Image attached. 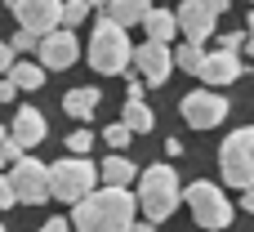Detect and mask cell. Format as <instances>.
I'll use <instances>...</instances> for the list:
<instances>
[{"label":"cell","mask_w":254,"mask_h":232,"mask_svg":"<svg viewBox=\"0 0 254 232\" xmlns=\"http://www.w3.org/2000/svg\"><path fill=\"white\" fill-rule=\"evenodd\" d=\"M138 219L134 192L129 188H94L89 197L76 201V232H129V224Z\"/></svg>","instance_id":"cell-1"},{"label":"cell","mask_w":254,"mask_h":232,"mask_svg":"<svg viewBox=\"0 0 254 232\" xmlns=\"http://www.w3.org/2000/svg\"><path fill=\"white\" fill-rule=\"evenodd\" d=\"M134 183H138V188H134L138 215H143L147 224H165V219L174 215V206H179V192H183L174 165H147V170H138Z\"/></svg>","instance_id":"cell-2"},{"label":"cell","mask_w":254,"mask_h":232,"mask_svg":"<svg viewBox=\"0 0 254 232\" xmlns=\"http://www.w3.org/2000/svg\"><path fill=\"white\" fill-rule=\"evenodd\" d=\"M45 183H49V197L76 206L80 197H89V192L98 188V170H94V161H85V156H63V161L45 165Z\"/></svg>","instance_id":"cell-3"},{"label":"cell","mask_w":254,"mask_h":232,"mask_svg":"<svg viewBox=\"0 0 254 232\" xmlns=\"http://www.w3.org/2000/svg\"><path fill=\"white\" fill-rule=\"evenodd\" d=\"M129 54H134L129 31L103 18V22L94 27V40H89V67L103 72V76H121V72L129 67Z\"/></svg>","instance_id":"cell-4"},{"label":"cell","mask_w":254,"mask_h":232,"mask_svg":"<svg viewBox=\"0 0 254 232\" xmlns=\"http://www.w3.org/2000/svg\"><path fill=\"white\" fill-rule=\"evenodd\" d=\"M219 170H223V183H232V188H241V192L254 188V130L250 125H241V130H232V134L223 139V148H219Z\"/></svg>","instance_id":"cell-5"},{"label":"cell","mask_w":254,"mask_h":232,"mask_svg":"<svg viewBox=\"0 0 254 232\" xmlns=\"http://www.w3.org/2000/svg\"><path fill=\"white\" fill-rule=\"evenodd\" d=\"M188 206H192V219L201 224V228H210V232H228V224H232V215H237V206L219 192V183H192L188 192H179Z\"/></svg>","instance_id":"cell-6"},{"label":"cell","mask_w":254,"mask_h":232,"mask_svg":"<svg viewBox=\"0 0 254 232\" xmlns=\"http://www.w3.org/2000/svg\"><path fill=\"white\" fill-rule=\"evenodd\" d=\"M179 112L192 130H214L228 121V98H219V89H192V94H183Z\"/></svg>","instance_id":"cell-7"},{"label":"cell","mask_w":254,"mask_h":232,"mask_svg":"<svg viewBox=\"0 0 254 232\" xmlns=\"http://www.w3.org/2000/svg\"><path fill=\"white\" fill-rule=\"evenodd\" d=\"M4 179H9V192H13V201H22V206H40V201L49 197L45 165H40V161H31V156H18V161H13V170H9Z\"/></svg>","instance_id":"cell-8"},{"label":"cell","mask_w":254,"mask_h":232,"mask_svg":"<svg viewBox=\"0 0 254 232\" xmlns=\"http://www.w3.org/2000/svg\"><path fill=\"white\" fill-rule=\"evenodd\" d=\"M76 58H80V40L67 27H58V31L36 40V63H45V72H67Z\"/></svg>","instance_id":"cell-9"},{"label":"cell","mask_w":254,"mask_h":232,"mask_svg":"<svg viewBox=\"0 0 254 232\" xmlns=\"http://www.w3.org/2000/svg\"><path fill=\"white\" fill-rule=\"evenodd\" d=\"M174 27H179V36H183L188 45H205V40L219 31V18H214L201 0H183V4L174 9Z\"/></svg>","instance_id":"cell-10"},{"label":"cell","mask_w":254,"mask_h":232,"mask_svg":"<svg viewBox=\"0 0 254 232\" xmlns=\"http://www.w3.org/2000/svg\"><path fill=\"white\" fill-rule=\"evenodd\" d=\"M129 63L138 67V80H143V85H165L170 72H174V63H170V45H156V40H143V45L129 54Z\"/></svg>","instance_id":"cell-11"},{"label":"cell","mask_w":254,"mask_h":232,"mask_svg":"<svg viewBox=\"0 0 254 232\" xmlns=\"http://www.w3.org/2000/svg\"><path fill=\"white\" fill-rule=\"evenodd\" d=\"M13 13H18V27H22V31H31V36L40 40V36L58 31L63 0H18V4H13Z\"/></svg>","instance_id":"cell-12"},{"label":"cell","mask_w":254,"mask_h":232,"mask_svg":"<svg viewBox=\"0 0 254 232\" xmlns=\"http://www.w3.org/2000/svg\"><path fill=\"white\" fill-rule=\"evenodd\" d=\"M246 72V63H241V54H228V49H214V54H205L201 58V80H205V89H223V85H232L237 76Z\"/></svg>","instance_id":"cell-13"},{"label":"cell","mask_w":254,"mask_h":232,"mask_svg":"<svg viewBox=\"0 0 254 232\" xmlns=\"http://www.w3.org/2000/svg\"><path fill=\"white\" fill-rule=\"evenodd\" d=\"M45 134H49V125H45L40 107H18V116H13V125H9V139L27 152V148L45 143Z\"/></svg>","instance_id":"cell-14"},{"label":"cell","mask_w":254,"mask_h":232,"mask_svg":"<svg viewBox=\"0 0 254 232\" xmlns=\"http://www.w3.org/2000/svg\"><path fill=\"white\" fill-rule=\"evenodd\" d=\"M94 170H98V183H103V188H129V183L138 179V165H134L125 152H107V161L94 165Z\"/></svg>","instance_id":"cell-15"},{"label":"cell","mask_w":254,"mask_h":232,"mask_svg":"<svg viewBox=\"0 0 254 232\" xmlns=\"http://www.w3.org/2000/svg\"><path fill=\"white\" fill-rule=\"evenodd\" d=\"M147 9H152V0H107V22H116V27H138V22L147 18Z\"/></svg>","instance_id":"cell-16"},{"label":"cell","mask_w":254,"mask_h":232,"mask_svg":"<svg viewBox=\"0 0 254 232\" xmlns=\"http://www.w3.org/2000/svg\"><path fill=\"white\" fill-rule=\"evenodd\" d=\"M63 112L71 116V121H89L94 112H98V89H67L63 94Z\"/></svg>","instance_id":"cell-17"},{"label":"cell","mask_w":254,"mask_h":232,"mask_svg":"<svg viewBox=\"0 0 254 232\" xmlns=\"http://www.w3.org/2000/svg\"><path fill=\"white\" fill-rule=\"evenodd\" d=\"M143 27H147V40H156V45H170V40L179 36V27H174V13H170V9H147Z\"/></svg>","instance_id":"cell-18"},{"label":"cell","mask_w":254,"mask_h":232,"mask_svg":"<svg viewBox=\"0 0 254 232\" xmlns=\"http://www.w3.org/2000/svg\"><path fill=\"white\" fill-rule=\"evenodd\" d=\"M129 134H147L152 125H156V112L143 103V98H125V121H121Z\"/></svg>","instance_id":"cell-19"},{"label":"cell","mask_w":254,"mask_h":232,"mask_svg":"<svg viewBox=\"0 0 254 232\" xmlns=\"http://www.w3.org/2000/svg\"><path fill=\"white\" fill-rule=\"evenodd\" d=\"M9 85L13 89H40L45 85V67L40 63H13L9 67Z\"/></svg>","instance_id":"cell-20"},{"label":"cell","mask_w":254,"mask_h":232,"mask_svg":"<svg viewBox=\"0 0 254 232\" xmlns=\"http://www.w3.org/2000/svg\"><path fill=\"white\" fill-rule=\"evenodd\" d=\"M201 58H205V49H201V45H188V40L170 54V63H174V67H183V72H192V76L201 72Z\"/></svg>","instance_id":"cell-21"},{"label":"cell","mask_w":254,"mask_h":232,"mask_svg":"<svg viewBox=\"0 0 254 232\" xmlns=\"http://www.w3.org/2000/svg\"><path fill=\"white\" fill-rule=\"evenodd\" d=\"M89 18V4L85 0H63V13H58V27H80Z\"/></svg>","instance_id":"cell-22"},{"label":"cell","mask_w":254,"mask_h":232,"mask_svg":"<svg viewBox=\"0 0 254 232\" xmlns=\"http://www.w3.org/2000/svg\"><path fill=\"white\" fill-rule=\"evenodd\" d=\"M103 139H107V148H112V152H125V148L134 143V134H129L121 121H116V125H107V130H103Z\"/></svg>","instance_id":"cell-23"},{"label":"cell","mask_w":254,"mask_h":232,"mask_svg":"<svg viewBox=\"0 0 254 232\" xmlns=\"http://www.w3.org/2000/svg\"><path fill=\"white\" fill-rule=\"evenodd\" d=\"M89 143H94V134H89V130H71V134H67V152H71V156H85V152H89Z\"/></svg>","instance_id":"cell-24"},{"label":"cell","mask_w":254,"mask_h":232,"mask_svg":"<svg viewBox=\"0 0 254 232\" xmlns=\"http://www.w3.org/2000/svg\"><path fill=\"white\" fill-rule=\"evenodd\" d=\"M18 156H22V148H18V143L9 139V130L0 125V165H13Z\"/></svg>","instance_id":"cell-25"},{"label":"cell","mask_w":254,"mask_h":232,"mask_svg":"<svg viewBox=\"0 0 254 232\" xmlns=\"http://www.w3.org/2000/svg\"><path fill=\"white\" fill-rule=\"evenodd\" d=\"M250 40H246V31H223L219 36V49H228V54H241Z\"/></svg>","instance_id":"cell-26"},{"label":"cell","mask_w":254,"mask_h":232,"mask_svg":"<svg viewBox=\"0 0 254 232\" xmlns=\"http://www.w3.org/2000/svg\"><path fill=\"white\" fill-rule=\"evenodd\" d=\"M9 49H13V54H31V49H36V36L18 27V31H13V40H9Z\"/></svg>","instance_id":"cell-27"},{"label":"cell","mask_w":254,"mask_h":232,"mask_svg":"<svg viewBox=\"0 0 254 232\" xmlns=\"http://www.w3.org/2000/svg\"><path fill=\"white\" fill-rule=\"evenodd\" d=\"M13 63H18V54H13V49H9V45H4V40H0V72H9V67H13Z\"/></svg>","instance_id":"cell-28"},{"label":"cell","mask_w":254,"mask_h":232,"mask_svg":"<svg viewBox=\"0 0 254 232\" xmlns=\"http://www.w3.org/2000/svg\"><path fill=\"white\" fill-rule=\"evenodd\" d=\"M40 232H71V224H67V219L58 215V219H49V224H45V228H40Z\"/></svg>","instance_id":"cell-29"},{"label":"cell","mask_w":254,"mask_h":232,"mask_svg":"<svg viewBox=\"0 0 254 232\" xmlns=\"http://www.w3.org/2000/svg\"><path fill=\"white\" fill-rule=\"evenodd\" d=\"M201 4H205V9L219 18V13H228V4H232V0H201Z\"/></svg>","instance_id":"cell-30"},{"label":"cell","mask_w":254,"mask_h":232,"mask_svg":"<svg viewBox=\"0 0 254 232\" xmlns=\"http://www.w3.org/2000/svg\"><path fill=\"white\" fill-rule=\"evenodd\" d=\"M0 206H4V210L13 206V192H9V179H4V174H0Z\"/></svg>","instance_id":"cell-31"},{"label":"cell","mask_w":254,"mask_h":232,"mask_svg":"<svg viewBox=\"0 0 254 232\" xmlns=\"http://www.w3.org/2000/svg\"><path fill=\"white\" fill-rule=\"evenodd\" d=\"M13 94H18V89H13V85H9V76H4V80H0V103H9Z\"/></svg>","instance_id":"cell-32"},{"label":"cell","mask_w":254,"mask_h":232,"mask_svg":"<svg viewBox=\"0 0 254 232\" xmlns=\"http://www.w3.org/2000/svg\"><path fill=\"white\" fill-rule=\"evenodd\" d=\"M156 228V224H147V219H134V224H129V232H152Z\"/></svg>","instance_id":"cell-33"},{"label":"cell","mask_w":254,"mask_h":232,"mask_svg":"<svg viewBox=\"0 0 254 232\" xmlns=\"http://www.w3.org/2000/svg\"><path fill=\"white\" fill-rule=\"evenodd\" d=\"M85 4H89V9H107V0H85Z\"/></svg>","instance_id":"cell-34"},{"label":"cell","mask_w":254,"mask_h":232,"mask_svg":"<svg viewBox=\"0 0 254 232\" xmlns=\"http://www.w3.org/2000/svg\"><path fill=\"white\" fill-rule=\"evenodd\" d=\"M13 4H18V0H4V9H13Z\"/></svg>","instance_id":"cell-35"},{"label":"cell","mask_w":254,"mask_h":232,"mask_svg":"<svg viewBox=\"0 0 254 232\" xmlns=\"http://www.w3.org/2000/svg\"><path fill=\"white\" fill-rule=\"evenodd\" d=\"M0 232H4V224H0Z\"/></svg>","instance_id":"cell-36"}]
</instances>
